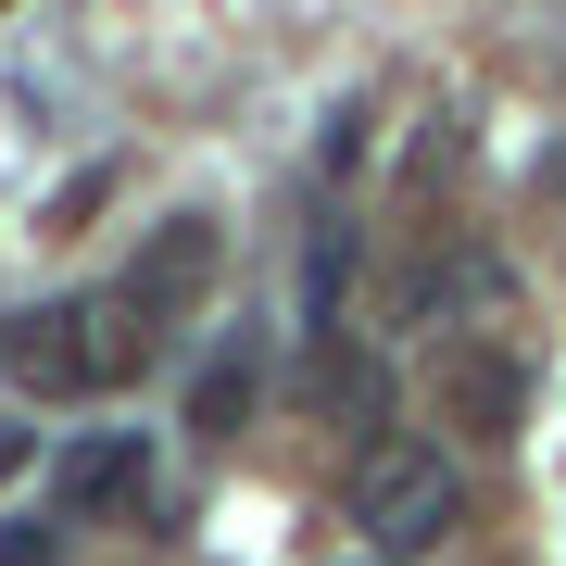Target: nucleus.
Listing matches in <instances>:
<instances>
[{
    "instance_id": "f03ea898",
    "label": "nucleus",
    "mask_w": 566,
    "mask_h": 566,
    "mask_svg": "<svg viewBox=\"0 0 566 566\" xmlns=\"http://www.w3.org/2000/svg\"><path fill=\"white\" fill-rule=\"evenodd\" d=\"M214 252H227V240H214V214H177V227H151L114 303L139 315V327H177V315H189V303L214 290Z\"/></svg>"
},
{
    "instance_id": "1a4fd4ad",
    "label": "nucleus",
    "mask_w": 566,
    "mask_h": 566,
    "mask_svg": "<svg viewBox=\"0 0 566 566\" xmlns=\"http://www.w3.org/2000/svg\"><path fill=\"white\" fill-rule=\"evenodd\" d=\"M102 202H114V164H76V177L51 189V227H88V214H102Z\"/></svg>"
},
{
    "instance_id": "f257e3e1",
    "label": "nucleus",
    "mask_w": 566,
    "mask_h": 566,
    "mask_svg": "<svg viewBox=\"0 0 566 566\" xmlns=\"http://www.w3.org/2000/svg\"><path fill=\"white\" fill-rule=\"evenodd\" d=\"M453 516H465V491H453L441 441H365V465H353V528H365L378 554H428Z\"/></svg>"
},
{
    "instance_id": "0eeeda50",
    "label": "nucleus",
    "mask_w": 566,
    "mask_h": 566,
    "mask_svg": "<svg viewBox=\"0 0 566 566\" xmlns=\"http://www.w3.org/2000/svg\"><path fill=\"white\" fill-rule=\"evenodd\" d=\"M340 290H353V227H315V252H303V327L340 315Z\"/></svg>"
},
{
    "instance_id": "39448f33",
    "label": "nucleus",
    "mask_w": 566,
    "mask_h": 566,
    "mask_svg": "<svg viewBox=\"0 0 566 566\" xmlns=\"http://www.w3.org/2000/svg\"><path fill=\"white\" fill-rule=\"evenodd\" d=\"M139 479H151L139 428H102V441H63V453H51V516H102V504H126Z\"/></svg>"
},
{
    "instance_id": "9b49d317",
    "label": "nucleus",
    "mask_w": 566,
    "mask_h": 566,
    "mask_svg": "<svg viewBox=\"0 0 566 566\" xmlns=\"http://www.w3.org/2000/svg\"><path fill=\"white\" fill-rule=\"evenodd\" d=\"M25 453H39V428H0V479H13V465H25Z\"/></svg>"
},
{
    "instance_id": "423d86ee",
    "label": "nucleus",
    "mask_w": 566,
    "mask_h": 566,
    "mask_svg": "<svg viewBox=\"0 0 566 566\" xmlns=\"http://www.w3.org/2000/svg\"><path fill=\"white\" fill-rule=\"evenodd\" d=\"M240 416H252V353H214L189 378V428H240Z\"/></svg>"
},
{
    "instance_id": "7ed1b4c3",
    "label": "nucleus",
    "mask_w": 566,
    "mask_h": 566,
    "mask_svg": "<svg viewBox=\"0 0 566 566\" xmlns=\"http://www.w3.org/2000/svg\"><path fill=\"white\" fill-rule=\"evenodd\" d=\"M88 327H102L88 303H51V315H13V340H0V353H13L25 390H51V403H63V390H102V378H114V353L88 340Z\"/></svg>"
},
{
    "instance_id": "9d476101",
    "label": "nucleus",
    "mask_w": 566,
    "mask_h": 566,
    "mask_svg": "<svg viewBox=\"0 0 566 566\" xmlns=\"http://www.w3.org/2000/svg\"><path fill=\"white\" fill-rule=\"evenodd\" d=\"M315 151H327V177H340V164H365V102L327 114V139H315Z\"/></svg>"
},
{
    "instance_id": "20e7f679",
    "label": "nucleus",
    "mask_w": 566,
    "mask_h": 566,
    "mask_svg": "<svg viewBox=\"0 0 566 566\" xmlns=\"http://www.w3.org/2000/svg\"><path fill=\"white\" fill-rule=\"evenodd\" d=\"M441 416L465 428V441H516V428H528V378L491 340H453L441 353Z\"/></svg>"
},
{
    "instance_id": "6e6552de",
    "label": "nucleus",
    "mask_w": 566,
    "mask_h": 566,
    "mask_svg": "<svg viewBox=\"0 0 566 566\" xmlns=\"http://www.w3.org/2000/svg\"><path fill=\"white\" fill-rule=\"evenodd\" d=\"M0 566H63V516H0Z\"/></svg>"
},
{
    "instance_id": "f8f14e48",
    "label": "nucleus",
    "mask_w": 566,
    "mask_h": 566,
    "mask_svg": "<svg viewBox=\"0 0 566 566\" xmlns=\"http://www.w3.org/2000/svg\"><path fill=\"white\" fill-rule=\"evenodd\" d=\"M0 13H13V0H0Z\"/></svg>"
}]
</instances>
